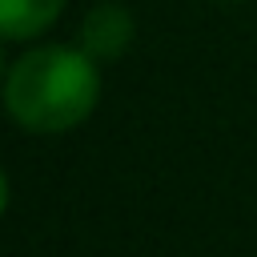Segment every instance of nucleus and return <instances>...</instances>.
<instances>
[{"label": "nucleus", "instance_id": "nucleus-1", "mask_svg": "<svg viewBox=\"0 0 257 257\" xmlns=\"http://www.w3.org/2000/svg\"><path fill=\"white\" fill-rule=\"evenodd\" d=\"M96 100L100 68L72 44L28 48L4 76V108L28 133H68L92 116Z\"/></svg>", "mask_w": 257, "mask_h": 257}, {"label": "nucleus", "instance_id": "nucleus-2", "mask_svg": "<svg viewBox=\"0 0 257 257\" xmlns=\"http://www.w3.org/2000/svg\"><path fill=\"white\" fill-rule=\"evenodd\" d=\"M137 36V20L124 4L116 0H100L84 12L80 20V48L92 60H116Z\"/></svg>", "mask_w": 257, "mask_h": 257}, {"label": "nucleus", "instance_id": "nucleus-3", "mask_svg": "<svg viewBox=\"0 0 257 257\" xmlns=\"http://www.w3.org/2000/svg\"><path fill=\"white\" fill-rule=\"evenodd\" d=\"M64 12V0H0V32L4 40H32L52 28Z\"/></svg>", "mask_w": 257, "mask_h": 257}]
</instances>
